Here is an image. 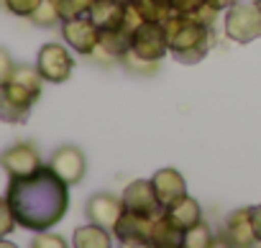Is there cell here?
I'll return each instance as SVG.
<instances>
[{
    "mask_svg": "<svg viewBox=\"0 0 261 248\" xmlns=\"http://www.w3.org/2000/svg\"><path fill=\"white\" fill-rule=\"evenodd\" d=\"M151 182H154L156 197H159V202L164 205V210L172 207L177 200H182V197L187 195V182H185V177H182L177 169H172V167L159 169V172L151 177Z\"/></svg>",
    "mask_w": 261,
    "mask_h": 248,
    "instance_id": "obj_14",
    "label": "cell"
},
{
    "mask_svg": "<svg viewBox=\"0 0 261 248\" xmlns=\"http://www.w3.org/2000/svg\"><path fill=\"white\" fill-rule=\"evenodd\" d=\"M258 6H261V3H258Z\"/></svg>",
    "mask_w": 261,
    "mask_h": 248,
    "instance_id": "obj_33",
    "label": "cell"
},
{
    "mask_svg": "<svg viewBox=\"0 0 261 248\" xmlns=\"http://www.w3.org/2000/svg\"><path fill=\"white\" fill-rule=\"evenodd\" d=\"M256 3H261V0H256Z\"/></svg>",
    "mask_w": 261,
    "mask_h": 248,
    "instance_id": "obj_32",
    "label": "cell"
},
{
    "mask_svg": "<svg viewBox=\"0 0 261 248\" xmlns=\"http://www.w3.org/2000/svg\"><path fill=\"white\" fill-rule=\"evenodd\" d=\"M134 8L146 23H167L177 13L169 0H134Z\"/></svg>",
    "mask_w": 261,
    "mask_h": 248,
    "instance_id": "obj_19",
    "label": "cell"
},
{
    "mask_svg": "<svg viewBox=\"0 0 261 248\" xmlns=\"http://www.w3.org/2000/svg\"><path fill=\"white\" fill-rule=\"evenodd\" d=\"M6 3V8L11 11V13H16V16H31L36 8H39V3L41 0H3Z\"/></svg>",
    "mask_w": 261,
    "mask_h": 248,
    "instance_id": "obj_24",
    "label": "cell"
},
{
    "mask_svg": "<svg viewBox=\"0 0 261 248\" xmlns=\"http://www.w3.org/2000/svg\"><path fill=\"white\" fill-rule=\"evenodd\" d=\"M220 235H223V238H220V240H215V243H225V245H233V248L261 245V243H258V235H256V225H253L251 207L233 210V212L225 217Z\"/></svg>",
    "mask_w": 261,
    "mask_h": 248,
    "instance_id": "obj_8",
    "label": "cell"
},
{
    "mask_svg": "<svg viewBox=\"0 0 261 248\" xmlns=\"http://www.w3.org/2000/svg\"><path fill=\"white\" fill-rule=\"evenodd\" d=\"M151 245L154 248H179V245H185V230L177 228L164 212V215L154 217V223H151Z\"/></svg>",
    "mask_w": 261,
    "mask_h": 248,
    "instance_id": "obj_16",
    "label": "cell"
},
{
    "mask_svg": "<svg viewBox=\"0 0 261 248\" xmlns=\"http://www.w3.org/2000/svg\"><path fill=\"white\" fill-rule=\"evenodd\" d=\"M36 26H44V29H49V26H57V23H62V16H59V8H57V3L54 0H41L39 3V8L29 16Z\"/></svg>",
    "mask_w": 261,
    "mask_h": 248,
    "instance_id": "obj_21",
    "label": "cell"
},
{
    "mask_svg": "<svg viewBox=\"0 0 261 248\" xmlns=\"http://www.w3.org/2000/svg\"><path fill=\"white\" fill-rule=\"evenodd\" d=\"M85 212H87L90 223H97V225L113 230L118 217L125 212V205H123V197H115V195H108V192H97V195H92L87 200Z\"/></svg>",
    "mask_w": 261,
    "mask_h": 248,
    "instance_id": "obj_12",
    "label": "cell"
},
{
    "mask_svg": "<svg viewBox=\"0 0 261 248\" xmlns=\"http://www.w3.org/2000/svg\"><path fill=\"white\" fill-rule=\"evenodd\" d=\"M169 3L179 16H195L205 6V0H169Z\"/></svg>",
    "mask_w": 261,
    "mask_h": 248,
    "instance_id": "obj_26",
    "label": "cell"
},
{
    "mask_svg": "<svg viewBox=\"0 0 261 248\" xmlns=\"http://www.w3.org/2000/svg\"><path fill=\"white\" fill-rule=\"evenodd\" d=\"M62 39L72 51H80L82 57H92L95 49L100 46L102 31L90 21V16H77L62 21Z\"/></svg>",
    "mask_w": 261,
    "mask_h": 248,
    "instance_id": "obj_7",
    "label": "cell"
},
{
    "mask_svg": "<svg viewBox=\"0 0 261 248\" xmlns=\"http://www.w3.org/2000/svg\"><path fill=\"white\" fill-rule=\"evenodd\" d=\"M120 64H125L130 72H139V74H154V72L159 69V64H154V62H146V59L136 57L134 51H128V54L120 59Z\"/></svg>",
    "mask_w": 261,
    "mask_h": 248,
    "instance_id": "obj_22",
    "label": "cell"
},
{
    "mask_svg": "<svg viewBox=\"0 0 261 248\" xmlns=\"http://www.w3.org/2000/svg\"><path fill=\"white\" fill-rule=\"evenodd\" d=\"M36 69L44 77V82L62 85L72 77L74 59L62 44H44L39 49V57H36Z\"/></svg>",
    "mask_w": 261,
    "mask_h": 248,
    "instance_id": "obj_6",
    "label": "cell"
},
{
    "mask_svg": "<svg viewBox=\"0 0 261 248\" xmlns=\"http://www.w3.org/2000/svg\"><path fill=\"white\" fill-rule=\"evenodd\" d=\"M162 26L167 31L169 54L179 64H197V62H202L207 57L213 26H207V23L192 18V16H179V13H174Z\"/></svg>",
    "mask_w": 261,
    "mask_h": 248,
    "instance_id": "obj_3",
    "label": "cell"
},
{
    "mask_svg": "<svg viewBox=\"0 0 261 248\" xmlns=\"http://www.w3.org/2000/svg\"><path fill=\"white\" fill-rule=\"evenodd\" d=\"M207 6H213L215 11H228L233 3H238V0H205Z\"/></svg>",
    "mask_w": 261,
    "mask_h": 248,
    "instance_id": "obj_29",
    "label": "cell"
},
{
    "mask_svg": "<svg viewBox=\"0 0 261 248\" xmlns=\"http://www.w3.org/2000/svg\"><path fill=\"white\" fill-rule=\"evenodd\" d=\"M120 197H123L125 210H130V212H139V215H146V217L164 215V205L159 202L151 179H134L123 189Z\"/></svg>",
    "mask_w": 261,
    "mask_h": 248,
    "instance_id": "obj_9",
    "label": "cell"
},
{
    "mask_svg": "<svg viewBox=\"0 0 261 248\" xmlns=\"http://www.w3.org/2000/svg\"><path fill=\"white\" fill-rule=\"evenodd\" d=\"M164 212H167V217H169L177 228H182V230H187V228H192L195 223L202 220L200 202H197L195 197H190V195H185L182 200H177V202H174L172 207H167Z\"/></svg>",
    "mask_w": 261,
    "mask_h": 248,
    "instance_id": "obj_17",
    "label": "cell"
},
{
    "mask_svg": "<svg viewBox=\"0 0 261 248\" xmlns=\"http://www.w3.org/2000/svg\"><path fill=\"white\" fill-rule=\"evenodd\" d=\"M13 69H16V64H13V59L8 57V51H3L0 49V77H3V82L13 74Z\"/></svg>",
    "mask_w": 261,
    "mask_h": 248,
    "instance_id": "obj_27",
    "label": "cell"
},
{
    "mask_svg": "<svg viewBox=\"0 0 261 248\" xmlns=\"http://www.w3.org/2000/svg\"><path fill=\"white\" fill-rule=\"evenodd\" d=\"M0 87H3V77H0Z\"/></svg>",
    "mask_w": 261,
    "mask_h": 248,
    "instance_id": "obj_31",
    "label": "cell"
},
{
    "mask_svg": "<svg viewBox=\"0 0 261 248\" xmlns=\"http://www.w3.org/2000/svg\"><path fill=\"white\" fill-rule=\"evenodd\" d=\"M16 225H18V223H16V215H13L8 200L0 197V240H3L6 235H11Z\"/></svg>",
    "mask_w": 261,
    "mask_h": 248,
    "instance_id": "obj_23",
    "label": "cell"
},
{
    "mask_svg": "<svg viewBox=\"0 0 261 248\" xmlns=\"http://www.w3.org/2000/svg\"><path fill=\"white\" fill-rule=\"evenodd\" d=\"M210 245H215V238L207 223L200 220L185 230V248H210Z\"/></svg>",
    "mask_w": 261,
    "mask_h": 248,
    "instance_id": "obj_20",
    "label": "cell"
},
{
    "mask_svg": "<svg viewBox=\"0 0 261 248\" xmlns=\"http://www.w3.org/2000/svg\"><path fill=\"white\" fill-rule=\"evenodd\" d=\"M6 200L21 228L41 233L67 215L69 184L51 167H41L26 177H11Z\"/></svg>",
    "mask_w": 261,
    "mask_h": 248,
    "instance_id": "obj_1",
    "label": "cell"
},
{
    "mask_svg": "<svg viewBox=\"0 0 261 248\" xmlns=\"http://www.w3.org/2000/svg\"><path fill=\"white\" fill-rule=\"evenodd\" d=\"M251 215H253L256 235H258V243H261V205H251Z\"/></svg>",
    "mask_w": 261,
    "mask_h": 248,
    "instance_id": "obj_28",
    "label": "cell"
},
{
    "mask_svg": "<svg viewBox=\"0 0 261 248\" xmlns=\"http://www.w3.org/2000/svg\"><path fill=\"white\" fill-rule=\"evenodd\" d=\"M0 167H3L11 177H26V174L41 169L44 164H41V154H39L36 144L18 141L0 154Z\"/></svg>",
    "mask_w": 261,
    "mask_h": 248,
    "instance_id": "obj_10",
    "label": "cell"
},
{
    "mask_svg": "<svg viewBox=\"0 0 261 248\" xmlns=\"http://www.w3.org/2000/svg\"><path fill=\"white\" fill-rule=\"evenodd\" d=\"M120 3H134V0H120Z\"/></svg>",
    "mask_w": 261,
    "mask_h": 248,
    "instance_id": "obj_30",
    "label": "cell"
},
{
    "mask_svg": "<svg viewBox=\"0 0 261 248\" xmlns=\"http://www.w3.org/2000/svg\"><path fill=\"white\" fill-rule=\"evenodd\" d=\"M72 245L74 248H110L113 245V238H110V230L97 225V223H87L82 228L74 230V238H72Z\"/></svg>",
    "mask_w": 261,
    "mask_h": 248,
    "instance_id": "obj_18",
    "label": "cell"
},
{
    "mask_svg": "<svg viewBox=\"0 0 261 248\" xmlns=\"http://www.w3.org/2000/svg\"><path fill=\"white\" fill-rule=\"evenodd\" d=\"M49 167L72 187V184H80L85 179V172H87V161H85V154L77 149V146H62L54 151Z\"/></svg>",
    "mask_w": 261,
    "mask_h": 248,
    "instance_id": "obj_13",
    "label": "cell"
},
{
    "mask_svg": "<svg viewBox=\"0 0 261 248\" xmlns=\"http://www.w3.org/2000/svg\"><path fill=\"white\" fill-rule=\"evenodd\" d=\"M31 245H34V248H46V245H51V248H64V245H67V240H64L62 235H54V233L41 230V233L31 240Z\"/></svg>",
    "mask_w": 261,
    "mask_h": 248,
    "instance_id": "obj_25",
    "label": "cell"
},
{
    "mask_svg": "<svg viewBox=\"0 0 261 248\" xmlns=\"http://www.w3.org/2000/svg\"><path fill=\"white\" fill-rule=\"evenodd\" d=\"M130 51L136 57L159 64L167 54H169V41H167V31L162 23H141L134 34H130Z\"/></svg>",
    "mask_w": 261,
    "mask_h": 248,
    "instance_id": "obj_5",
    "label": "cell"
},
{
    "mask_svg": "<svg viewBox=\"0 0 261 248\" xmlns=\"http://www.w3.org/2000/svg\"><path fill=\"white\" fill-rule=\"evenodd\" d=\"M151 223H154V217L125 210L118 217V223L113 228V235L123 245H136V248L139 245H151Z\"/></svg>",
    "mask_w": 261,
    "mask_h": 248,
    "instance_id": "obj_11",
    "label": "cell"
},
{
    "mask_svg": "<svg viewBox=\"0 0 261 248\" xmlns=\"http://www.w3.org/2000/svg\"><path fill=\"white\" fill-rule=\"evenodd\" d=\"M223 34L236 44H251L261 39V6L251 0H238L225 11Z\"/></svg>",
    "mask_w": 261,
    "mask_h": 248,
    "instance_id": "obj_4",
    "label": "cell"
},
{
    "mask_svg": "<svg viewBox=\"0 0 261 248\" xmlns=\"http://www.w3.org/2000/svg\"><path fill=\"white\" fill-rule=\"evenodd\" d=\"M41 82L36 67L16 64L13 74L0 87V120L6 123H26L31 115V107L41 97Z\"/></svg>",
    "mask_w": 261,
    "mask_h": 248,
    "instance_id": "obj_2",
    "label": "cell"
},
{
    "mask_svg": "<svg viewBox=\"0 0 261 248\" xmlns=\"http://www.w3.org/2000/svg\"><path fill=\"white\" fill-rule=\"evenodd\" d=\"M125 8L128 3H120V0H92L87 16L100 31H115V29H123Z\"/></svg>",
    "mask_w": 261,
    "mask_h": 248,
    "instance_id": "obj_15",
    "label": "cell"
}]
</instances>
